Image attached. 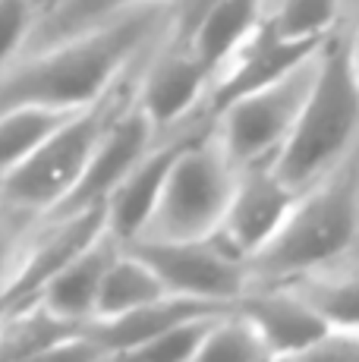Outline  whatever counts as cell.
Returning <instances> with one entry per match:
<instances>
[{"instance_id": "cell-1", "label": "cell", "mask_w": 359, "mask_h": 362, "mask_svg": "<svg viewBox=\"0 0 359 362\" xmlns=\"http://www.w3.org/2000/svg\"><path fill=\"white\" fill-rule=\"evenodd\" d=\"M158 23V6L120 13L86 32L41 45L32 60L13 69L0 86V107L6 104H45L79 110L101 101L110 82L129 64L136 47Z\"/></svg>"}, {"instance_id": "cell-2", "label": "cell", "mask_w": 359, "mask_h": 362, "mask_svg": "<svg viewBox=\"0 0 359 362\" xmlns=\"http://www.w3.org/2000/svg\"><path fill=\"white\" fill-rule=\"evenodd\" d=\"M359 129V79L347 38L331 32L315 51V69L287 139L274 151V173L293 189L324 177Z\"/></svg>"}, {"instance_id": "cell-3", "label": "cell", "mask_w": 359, "mask_h": 362, "mask_svg": "<svg viewBox=\"0 0 359 362\" xmlns=\"http://www.w3.org/2000/svg\"><path fill=\"white\" fill-rule=\"evenodd\" d=\"M359 230V186L353 177L300 189L274 236L246 264L265 274H302L341 255Z\"/></svg>"}, {"instance_id": "cell-4", "label": "cell", "mask_w": 359, "mask_h": 362, "mask_svg": "<svg viewBox=\"0 0 359 362\" xmlns=\"http://www.w3.org/2000/svg\"><path fill=\"white\" fill-rule=\"evenodd\" d=\"M237 183V164L218 139H196L177 148L164 177L161 199L142 236H211Z\"/></svg>"}, {"instance_id": "cell-5", "label": "cell", "mask_w": 359, "mask_h": 362, "mask_svg": "<svg viewBox=\"0 0 359 362\" xmlns=\"http://www.w3.org/2000/svg\"><path fill=\"white\" fill-rule=\"evenodd\" d=\"M107 104L110 101L105 95L101 101L66 117L23 164L4 173V196L23 208H38V211L54 208L57 211L60 202L79 183L105 123L114 117Z\"/></svg>"}, {"instance_id": "cell-6", "label": "cell", "mask_w": 359, "mask_h": 362, "mask_svg": "<svg viewBox=\"0 0 359 362\" xmlns=\"http://www.w3.org/2000/svg\"><path fill=\"white\" fill-rule=\"evenodd\" d=\"M312 69L315 54L281 79L252 88V92L218 107V142L233 164H255L281 148L296 120V110L309 92Z\"/></svg>"}, {"instance_id": "cell-7", "label": "cell", "mask_w": 359, "mask_h": 362, "mask_svg": "<svg viewBox=\"0 0 359 362\" xmlns=\"http://www.w3.org/2000/svg\"><path fill=\"white\" fill-rule=\"evenodd\" d=\"M133 255L148 264L164 281L167 293L211 299V303H233L243 293L246 262L227 252L215 236H136L120 243Z\"/></svg>"}, {"instance_id": "cell-8", "label": "cell", "mask_w": 359, "mask_h": 362, "mask_svg": "<svg viewBox=\"0 0 359 362\" xmlns=\"http://www.w3.org/2000/svg\"><path fill=\"white\" fill-rule=\"evenodd\" d=\"M296 192L290 183L274 173V167H259L246 164L243 173H237L230 202L224 208L218 230L211 233L227 252L240 255L243 262H249L261 246L274 236L281 227V221L287 218L290 205H293Z\"/></svg>"}, {"instance_id": "cell-9", "label": "cell", "mask_w": 359, "mask_h": 362, "mask_svg": "<svg viewBox=\"0 0 359 362\" xmlns=\"http://www.w3.org/2000/svg\"><path fill=\"white\" fill-rule=\"evenodd\" d=\"M151 136H155V127L139 110V104L110 117L105 129H101L98 142H95L92 155H88L79 183L73 186L70 196L60 202L57 214H70L79 211V208L95 205V202H105L107 192L129 173V167L148 151Z\"/></svg>"}, {"instance_id": "cell-10", "label": "cell", "mask_w": 359, "mask_h": 362, "mask_svg": "<svg viewBox=\"0 0 359 362\" xmlns=\"http://www.w3.org/2000/svg\"><path fill=\"white\" fill-rule=\"evenodd\" d=\"M233 309L255 328L268 350V359L312 356L331 337V325L296 290L240 293L233 299Z\"/></svg>"}, {"instance_id": "cell-11", "label": "cell", "mask_w": 359, "mask_h": 362, "mask_svg": "<svg viewBox=\"0 0 359 362\" xmlns=\"http://www.w3.org/2000/svg\"><path fill=\"white\" fill-rule=\"evenodd\" d=\"M319 51V45H300V41H284L268 29L265 16L255 25V32L240 45V51L218 69L220 79L215 86V110L224 107L227 101L240 98V95L261 88L268 82L287 76L290 69H296L300 64H306L312 54Z\"/></svg>"}, {"instance_id": "cell-12", "label": "cell", "mask_w": 359, "mask_h": 362, "mask_svg": "<svg viewBox=\"0 0 359 362\" xmlns=\"http://www.w3.org/2000/svg\"><path fill=\"white\" fill-rule=\"evenodd\" d=\"M98 233H105V202H95V205H88V208L64 214V224L32 249L29 259L19 264V271L6 281V287L0 290V312L38 296L41 287L51 281L54 271L70 259V255L79 252L82 246H88Z\"/></svg>"}, {"instance_id": "cell-13", "label": "cell", "mask_w": 359, "mask_h": 362, "mask_svg": "<svg viewBox=\"0 0 359 362\" xmlns=\"http://www.w3.org/2000/svg\"><path fill=\"white\" fill-rule=\"evenodd\" d=\"M211 79H215V73L180 38L170 51H164L148 66L136 104L151 120V127H167L199 101V95L205 92Z\"/></svg>"}, {"instance_id": "cell-14", "label": "cell", "mask_w": 359, "mask_h": 362, "mask_svg": "<svg viewBox=\"0 0 359 362\" xmlns=\"http://www.w3.org/2000/svg\"><path fill=\"white\" fill-rule=\"evenodd\" d=\"M117 249H120V243L105 227V233H98L88 246H82L79 252L60 264L38 293L47 315L60 318V322H70V325L88 322L95 315L101 274H105L107 262L114 259Z\"/></svg>"}, {"instance_id": "cell-15", "label": "cell", "mask_w": 359, "mask_h": 362, "mask_svg": "<svg viewBox=\"0 0 359 362\" xmlns=\"http://www.w3.org/2000/svg\"><path fill=\"white\" fill-rule=\"evenodd\" d=\"M180 145L183 142H174V145H167V148H155V151L148 148L139 161L129 167L126 177L107 192L105 227L117 243H129L145 233L151 214H155L158 199H161L167 167L174 161Z\"/></svg>"}, {"instance_id": "cell-16", "label": "cell", "mask_w": 359, "mask_h": 362, "mask_svg": "<svg viewBox=\"0 0 359 362\" xmlns=\"http://www.w3.org/2000/svg\"><path fill=\"white\" fill-rule=\"evenodd\" d=\"M261 13H265L261 0H208L183 25V41L218 76V69L255 32V25L261 23Z\"/></svg>"}, {"instance_id": "cell-17", "label": "cell", "mask_w": 359, "mask_h": 362, "mask_svg": "<svg viewBox=\"0 0 359 362\" xmlns=\"http://www.w3.org/2000/svg\"><path fill=\"white\" fill-rule=\"evenodd\" d=\"M161 296H167V287H164L161 277H158L139 255H133L129 249L120 246L114 252V259L107 262L105 274H101V287H98L92 318L123 315V312L148 305Z\"/></svg>"}, {"instance_id": "cell-18", "label": "cell", "mask_w": 359, "mask_h": 362, "mask_svg": "<svg viewBox=\"0 0 359 362\" xmlns=\"http://www.w3.org/2000/svg\"><path fill=\"white\" fill-rule=\"evenodd\" d=\"M70 114L76 110L45 107V104H6V107H0V177L16 164H23Z\"/></svg>"}, {"instance_id": "cell-19", "label": "cell", "mask_w": 359, "mask_h": 362, "mask_svg": "<svg viewBox=\"0 0 359 362\" xmlns=\"http://www.w3.org/2000/svg\"><path fill=\"white\" fill-rule=\"evenodd\" d=\"M341 16V0H274V13L265 16L268 29L284 41L322 45Z\"/></svg>"}, {"instance_id": "cell-20", "label": "cell", "mask_w": 359, "mask_h": 362, "mask_svg": "<svg viewBox=\"0 0 359 362\" xmlns=\"http://www.w3.org/2000/svg\"><path fill=\"white\" fill-rule=\"evenodd\" d=\"M268 359L265 344L237 309H224L211 318L202 344L196 350V362H255Z\"/></svg>"}, {"instance_id": "cell-21", "label": "cell", "mask_w": 359, "mask_h": 362, "mask_svg": "<svg viewBox=\"0 0 359 362\" xmlns=\"http://www.w3.org/2000/svg\"><path fill=\"white\" fill-rule=\"evenodd\" d=\"M155 0H54V6L47 10L45 23H41V45H51L57 38H66V35L86 32L92 25H101L107 19L120 16V13L139 10V6H148Z\"/></svg>"}, {"instance_id": "cell-22", "label": "cell", "mask_w": 359, "mask_h": 362, "mask_svg": "<svg viewBox=\"0 0 359 362\" xmlns=\"http://www.w3.org/2000/svg\"><path fill=\"white\" fill-rule=\"evenodd\" d=\"M296 293L331 325V331L359 337V274L319 277L296 287Z\"/></svg>"}, {"instance_id": "cell-23", "label": "cell", "mask_w": 359, "mask_h": 362, "mask_svg": "<svg viewBox=\"0 0 359 362\" xmlns=\"http://www.w3.org/2000/svg\"><path fill=\"white\" fill-rule=\"evenodd\" d=\"M215 315L218 312H208V315H196V318L170 325L167 331L155 334L151 340L136 346V350L129 353V359H170V362L196 359V350H199V344H202L205 331H208Z\"/></svg>"}, {"instance_id": "cell-24", "label": "cell", "mask_w": 359, "mask_h": 362, "mask_svg": "<svg viewBox=\"0 0 359 362\" xmlns=\"http://www.w3.org/2000/svg\"><path fill=\"white\" fill-rule=\"evenodd\" d=\"M32 0H0V66L25 45L32 32Z\"/></svg>"}, {"instance_id": "cell-25", "label": "cell", "mask_w": 359, "mask_h": 362, "mask_svg": "<svg viewBox=\"0 0 359 362\" xmlns=\"http://www.w3.org/2000/svg\"><path fill=\"white\" fill-rule=\"evenodd\" d=\"M13 255H16V233H13V227L6 221H0V277L10 268Z\"/></svg>"}, {"instance_id": "cell-26", "label": "cell", "mask_w": 359, "mask_h": 362, "mask_svg": "<svg viewBox=\"0 0 359 362\" xmlns=\"http://www.w3.org/2000/svg\"><path fill=\"white\" fill-rule=\"evenodd\" d=\"M347 51H350V66H353V73L359 79V25L353 29V35H347Z\"/></svg>"}, {"instance_id": "cell-27", "label": "cell", "mask_w": 359, "mask_h": 362, "mask_svg": "<svg viewBox=\"0 0 359 362\" xmlns=\"http://www.w3.org/2000/svg\"><path fill=\"white\" fill-rule=\"evenodd\" d=\"M261 4H274V0H261Z\"/></svg>"}]
</instances>
